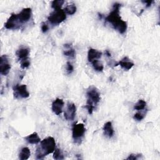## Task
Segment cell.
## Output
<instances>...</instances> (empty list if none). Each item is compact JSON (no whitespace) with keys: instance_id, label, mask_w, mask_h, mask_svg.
Returning a JSON list of instances; mask_svg holds the SVG:
<instances>
[{"instance_id":"cb8c5ba5","label":"cell","mask_w":160,"mask_h":160,"mask_svg":"<svg viewBox=\"0 0 160 160\" xmlns=\"http://www.w3.org/2000/svg\"><path fill=\"white\" fill-rule=\"evenodd\" d=\"M30 65V61L29 58H26L23 59H21V67L22 69H25L27 68Z\"/></svg>"},{"instance_id":"44dd1931","label":"cell","mask_w":160,"mask_h":160,"mask_svg":"<svg viewBox=\"0 0 160 160\" xmlns=\"http://www.w3.org/2000/svg\"><path fill=\"white\" fill-rule=\"evenodd\" d=\"M64 1L63 0H54L51 3V6L54 10L61 9Z\"/></svg>"},{"instance_id":"4316f807","label":"cell","mask_w":160,"mask_h":160,"mask_svg":"<svg viewBox=\"0 0 160 160\" xmlns=\"http://www.w3.org/2000/svg\"><path fill=\"white\" fill-rule=\"evenodd\" d=\"M49 28H48V26L45 23V22H42V25H41V30L42 31V32L45 33L48 31Z\"/></svg>"},{"instance_id":"ffe728a7","label":"cell","mask_w":160,"mask_h":160,"mask_svg":"<svg viewBox=\"0 0 160 160\" xmlns=\"http://www.w3.org/2000/svg\"><path fill=\"white\" fill-rule=\"evenodd\" d=\"M91 62H92V67L94 70L99 71V72H101L103 71L104 66H103L101 62H99L98 60H97V59L94 60Z\"/></svg>"},{"instance_id":"4fadbf2b","label":"cell","mask_w":160,"mask_h":160,"mask_svg":"<svg viewBox=\"0 0 160 160\" xmlns=\"http://www.w3.org/2000/svg\"><path fill=\"white\" fill-rule=\"evenodd\" d=\"M104 134L109 138H111L114 135V129L112 126V123L110 121L106 122L103 127Z\"/></svg>"},{"instance_id":"83f0119b","label":"cell","mask_w":160,"mask_h":160,"mask_svg":"<svg viewBox=\"0 0 160 160\" xmlns=\"http://www.w3.org/2000/svg\"><path fill=\"white\" fill-rule=\"evenodd\" d=\"M140 154H138V155H136V154H131V155H129V157H128L127 158V159H132V160H136V159H137L138 158V156H139Z\"/></svg>"},{"instance_id":"ba28073f","label":"cell","mask_w":160,"mask_h":160,"mask_svg":"<svg viewBox=\"0 0 160 160\" xmlns=\"http://www.w3.org/2000/svg\"><path fill=\"white\" fill-rule=\"evenodd\" d=\"M32 14L31 9L29 8H24L18 14V18L20 24L26 23L30 19Z\"/></svg>"},{"instance_id":"5bb4252c","label":"cell","mask_w":160,"mask_h":160,"mask_svg":"<svg viewBox=\"0 0 160 160\" xmlns=\"http://www.w3.org/2000/svg\"><path fill=\"white\" fill-rule=\"evenodd\" d=\"M118 65H120L122 68L128 71L133 67L134 63L131 62L128 57H124L122 60H121L118 62Z\"/></svg>"},{"instance_id":"5b68a950","label":"cell","mask_w":160,"mask_h":160,"mask_svg":"<svg viewBox=\"0 0 160 160\" xmlns=\"http://www.w3.org/2000/svg\"><path fill=\"white\" fill-rule=\"evenodd\" d=\"M13 90L14 97L16 98H27L29 96V92L27 90V86L26 84H16L13 87Z\"/></svg>"},{"instance_id":"603a6c76","label":"cell","mask_w":160,"mask_h":160,"mask_svg":"<svg viewBox=\"0 0 160 160\" xmlns=\"http://www.w3.org/2000/svg\"><path fill=\"white\" fill-rule=\"evenodd\" d=\"M53 158L54 159H63L64 156L61 151V149L58 148H56L54 151L53 152Z\"/></svg>"},{"instance_id":"7a4b0ae2","label":"cell","mask_w":160,"mask_h":160,"mask_svg":"<svg viewBox=\"0 0 160 160\" xmlns=\"http://www.w3.org/2000/svg\"><path fill=\"white\" fill-rule=\"evenodd\" d=\"M56 149V142L52 137H48L40 142V146L36 149V158L42 159L46 155L54 151Z\"/></svg>"},{"instance_id":"7c38bea8","label":"cell","mask_w":160,"mask_h":160,"mask_svg":"<svg viewBox=\"0 0 160 160\" xmlns=\"http://www.w3.org/2000/svg\"><path fill=\"white\" fill-rule=\"evenodd\" d=\"M101 52L92 48H90L88 52V59L89 62H92L94 60L99 59L101 57Z\"/></svg>"},{"instance_id":"3957f363","label":"cell","mask_w":160,"mask_h":160,"mask_svg":"<svg viewBox=\"0 0 160 160\" xmlns=\"http://www.w3.org/2000/svg\"><path fill=\"white\" fill-rule=\"evenodd\" d=\"M86 95V105L84 107L88 109V113L89 114H91L92 113L94 109L95 108V106L100 101V93L96 88L91 86L87 90Z\"/></svg>"},{"instance_id":"2e32d148","label":"cell","mask_w":160,"mask_h":160,"mask_svg":"<svg viewBox=\"0 0 160 160\" xmlns=\"http://www.w3.org/2000/svg\"><path fill=\"white\" fill-rule=\"evenodd\" d=\"M29 54V49L28 48H21L16 52V54L19 59H23L28 58Z\"/></svg>"},{"instance_id":"9a60e30c","label":"cell","mask_w":160,"mask_h":160,"mask_svg":"<svg viewBox=\"0 0 160 160\" xmlns=\"http://www.w3.org/2000/svg\"><path fill=\"white\" fill-rule=\"evenodd\" d=\"M24 139H26V141L28 142H29L30 144H38L39 142H41V139L39 137L38 133L36 132L27 136L26 137H25Z\"/></svg>"},{"instance_id":"d4e9b609","label":"cell","mask_w":160,"mask_h":160,"mask_svg":"<svg viewBox=\"0 0 160 160\" xmlns=\"http://www.w3.org/2000/svg\"><path fill=\"white\" fill-rule=\"evenodd\" d=\"M74 71V68L73 66L71 64V63L70 62H67L66 63V71H67V74H69L71 73H72Z\"/></svg>"},{"instance_id":"9c48e42d","label":"cell","mask_w":160,"mask_h":160,"mask_svg":"<svg viewBox=\"0 0 160 160\" xmlns=\"http://www.w3.org/2000/svg\"><path fill=\"white\" fill-rule=\"evenodd\" d=\"M19 22L18 18V14H12L7 21L4 24V27L8 29H13L19 28Z\"/></svg>"},{"instance_id":"277c9868","label":"cell","mask_w":160,"mask_h":160,"mask_svg":"<svg viewBox=\"0 0 160 160\" xmlns=\"http://www.w3.org/2000/svg\"><path fill=\"white\" fill-rule=\"evenodd\" d=\"M66 18V14L62 9L54 10L48 18V21L53 24H58L64 21Z\"/></svg>"},{"instance_id":"e0dca14e","label":"cell","mask_w":160,"mask_h":160,"mask_svg":"<svg viewBox=\"0 0 160 160\" xmlns=\"http://www.w3.org/2000/svg\"><path fill=\"white\" fill-rule=\"evenodd\" d=\"M31 152L29 149L27 147H24L21 149V151L19 154V158L21 160H26L29 158Z\"/></svg>"},{"instance_id":"f1b7e54d","label":"cell","mask_w":160,"mask_h":160,"mask_svg":"<svg viewBox=\"0 0 160 160\" xmlns=\"http://www.w3.org/2000/svg\"><path fill=\"white\" fill-rule=\"evenodd\" d=\"M142 2L146 3V7H149L151 4V3L152 2V1H142Z\"/></svg>"},{"instance_id":"7402d4cb","label":"cell","mask_w":160,"mask_h":160,"mask_svg":"<svg viewBox=\"0 0 160 160\" xmlns=\"http://www.w3.org/2000/svg\"><path fill=\"white\" fill-rule=\"evenodd\" d=\"M146 106V102L142 99H139L135 104L134 108L136 110H142Z\"/></svg>"},{"instance_id":"52a82bcc","label":"cell","mask_w":160,"mask_h":160,"mask_svg":"<svg viewBox=\"0 0 160 160\" xmlns=\"http://www.w3.org/2000/svg\"><path fill=\"white\" fill-rule=\"evenodd\" d=\"M76 108L73 102H68L67 107L64 112V116L68 121H72L74 119L76 116Z\"/></svg>"},{"instance_id":"8992f818","label":"cell","mask_w":160,"mask_h":160,"mask_svg":"<svg viewBox=\"0 0 160 160\" xmlns=\"http://www.w3.org/2000/svg\"><path fill=\"white\" fill-rule=\"evenodd\" d=\"M85 131L86 128H84V125L83 124H74L72 128V138L76 141L79 140L84 136Z\"/></svg>"},{"instance_id":"484cf974","label":"cell","mask_w":160,"mask_h":160,"mask_svg":"<svg viewBox=\"0 0 160 160\" xmlns=\"http://www.w3.org/2000/svg\"><path fill=\"white\" fill-rule=\"evenodd\" d=\"M144 118V115L140 112L136 113L133 116V118L137 121H141Z\"/></svg>"},{"instance_id":"f546056e","label":"cell","mask_w":160,"mask_h":160,"mask_svg":"<svg viewBox=\"0 0 160 160\" xmlns=\"http://www.w3.org/2000/svg\"><path fill=\"white\" fill-rule=\"evenodd\" d=\"M105 53H106V54L108 57H110V56H111V53H110L108 50H106V51H105Z\"/></svg>"},{"instance_id":"8fae6325","label":"cell","mask_w":160,"mask_h":160,"mask_svg":"<svg viewBox=\"0 0 160 160\" xmlns=\"http://www.w3.org/2000/svg\"><path fill=\"white\" fill-rule=\"evenodd\" d=\"M64 104V103L62 99L56 98L52 103V111L56 115L60 114L62 111Z\"/></svg>"},{"instance_id":"ac0fdd59","label":"cell","mask_w":160,"mask_h":160,"mask_svg":"<svg viewBox=\"0 0 160 160\" xmlns=\"http://www.w3.org/2000/svg\"><path fill=\"white\" fill-rule=\"evenodd\" d=\"M71 44H66L64 45V48H66L67 49L64 52V54L66 56H69L71 58H74L76 55L75 50L71 47Z\"/></svg>"},{"instance_id":"d6986e66","label":"cell","mask_w":160,"mask_h":160,"mask_svg":"<svg viewBox=\"0 0 160 160\" xmlns=\"http://www.w3.org/2000/svg\"><path fill=\"white\" fill-rule=\"evenodd\" d=\"M64 11L66 14H68L69 15H72L76 11V6L74 4H69L64 8Z\"/></svg>"},{"instance_id":"6da1fadb","label":"cell","mask_w":160,"mask_h":160,"mask_svg":"<svg viewBox=\"0 0 160 160\" xmlns=\"http://www.w3.org/2000/svg\"><path fill=\"white\" fill-rule=\"evenodd\" d=\"M121 6V4L118 2L114 3L113 4L112 10L108 15L105 20L111 23L115 30H117L121 34H123L127 29L128 24L126 21L122 20L119 15V9Z\"/></svg>"},{"instance_id":"30bf717a","label":"cell","mask_w":160,"mask_h":160,"mask_svg":"<svg viewBox=\"0 0 160 160\" xmlns=\"http://www.w3.org/2000/svg\"><path fill=\"white\" fill-rule=\"evenodd\" d=\"M11 69V65L8 62V59L6 55H3L0 58V72L3 75H6L9 73Z\"/></svg>"}]
</instances>
